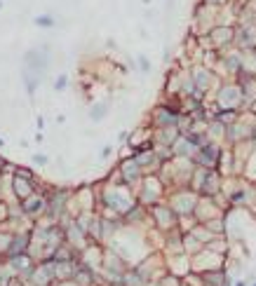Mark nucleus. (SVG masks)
I'll return each instance as SVG.
<instances>
[{"label": "nucleus", "mask_w": 256, "mask_h": 286, "mask_svg": "<svg viewBox=\"0 0 256 286\" xmlns=\"http://www.w3.org/2000/svg\"><path fill=\"white\" fill-rule=\"evenodd\" d=\"M103 110H106V106H99V108H94V110H92L94 120H99V115H103Z\"/></svg>", "instance_id": "1"}, {"label": "nucleus", "mask_w": 256, "mask_h": 286, "mask_svg": "<svg viewBox=\"0 0 256 286\" xmlns=\"http://www.w3.org/2000/svg\"><path fill=\"white\" fill-rule=\"evenodd\" d=\"M38 24H42V26H49V19H47V16H42V19H38Z\"/></svg>", "instance_id": "2"}]
</instances>
